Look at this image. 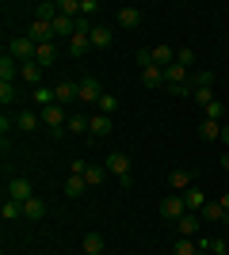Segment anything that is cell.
Returning a JSON list of instances; mask_svg holds the SVG:
<instances>
[{
	"label": "cell",
	"mask_w": 229,
	"mask_h": 255,
	"mask_svg": "<svg viewBox=\"0 0 229 255\" xmlns=\"http://www.w3.org/2000/svg\"><path fill=\"white\" fill-rule=\"evenodd\" d=\"M42 126L50 129V137H65L69 133V122H65V107L61 103H50V107H42Z\"/></svg>",
	"instance_id": "cell-1"
},
{
	"label": "cell",
	"mask_w": 229,
	"mask_h": 255,
	"mask_svg": "<svg viewBox=\"0 0 229 255\" xmlns=\"http://www.w3.org/2000/svg\"><path fill=\"white\" fill-rule=\"evenodd\" d=\"M103 168H107L122 187H130V156H126V152H111V156L103 160Z\"/></svg>",
	"instance_id": "cell-2"
},
{
	"label": "cell",
	"mask_w": 229,
	"mask_h": 255,
	"mask_svg": "<svg viewBox=\"0 0 229 255\" xmlns=\"http://www.w3.org/2000/svg\"><path fill=\"white\" fill-rule=\"evenodd\" d=\"M8 53H11V57H15V61H34V53H38V42H34V38H31V34H27V38H11V42H8Z\"/></svg>",
	"instance_id": "cell-3"
},
{
	"label": "cell",
	"mask_w": 229,
	"mask_h": 255,
	"mask_svg": "<svg viewBox=\"0 0 229 255\" xmlns=\"http://www.w3.org/2000/svg\"><path fill=\"white\" fill-rule=\"evenodd\" d=\"M187 213V206H184V194H168L161 202V221H168V225H176L180 217Z\"/></svg>",
	"instance_id": "cell-4"
},
{
	"label": "cell",
	"mask_w": 229,
	"mask_h": 255,
	"mask_svg": "<svg viewBox=\"0 0 229 255\" xmlns=\"http://www.w3.org/2000/svg\"><path fill=\"white\" fill-rule=\"evenodd\" d=\"M54 99L61 107L65 103H80V80H57L54 84Z\"/></svg>",
	"instance_id": "cell-5"
},
{
	"label": "cell",
	"mask_w": 229,
	"mask_h": 255,
	"mask_svg": "<svg viewBox=\"0 0 229 255\" xmlns=\"http://www.w3.org/2000/svg\"><path fill=\"white\" fill-rule=\"evenodd\" d=\"M38 122H42V111H27V107L15 111V129H19V133H34Z\"/></svg>",
	"instance_id": "cell-6"
},
{
	"label": "cell",
	"mask_w": 229,
	"mask_h": 255,
	"mask_svg": "<svg viewBox=\"0 0 229 255\" xmlns=\"http://www.w3.org/2000/svg\"><path fill=\"white\" fill-rule=\"evenodd\" d=\"M164 80H168L164 88H176V84H191V69H187V65H180V61H172L168 69H164Z\"/></svg>",
	"instance_id": "cell-7"
},
{
	"label": "cell",
	"mask_w": 229,
	"mask_h": 255,
	"mask_svg": "<svg viewBox=\"0 0 229 255\" xmlns=\"http://www.w3.org/2000/svg\"><path fill=\"white\" fill-rule=\"evenodd\" d=\"M111 129H115V122H111V115H99V111H96V115L88 118V137H107Z\"/></svg>",
	"instance_id": "cell-8"
},
{
	"label": "cell",
	"mask_w": 229,
	"mask_h": 255,
	"mask_svg": "<svg viewBox=\"0 0 229 255\" xmlns=\"http://www.w3.org/2000/svg\"><path fill=\"white\" fill-rule=\"evenodd\" d=\"M8 198H15V202H27V198H34V187L31 179H8Z\"/></svg>",
	"instance_id": "cell-9"
},
{
	"label": "cell",
	"mask_w": 229,
	"mask_h": 255,
	"mask_svg": "<svg viewBox=\"0 0 229 255\" xmlns=\"http://www.w3.org/2000/svg\"><path fill=\"white\" fill-rule=\"evenodd\" d=\"M103 88H99L96 76H80V103H99Z\"/></svg>",
	"instance_id": "cell-10"
},
{
	"label": "cell",
	"mask_w": 229,
	"mask_h": 255,
	"mask_svg": "<svg viewBox=\"0 0 229 255\" xmlns=\"http://www.w3.org/2000/svg\"><path fill=\"white\" fill-rule=\"evenodd\" d=\"M168 187H172V194H184L187 187H195V183H191V171L187 168H172L168 171Z\"/></svg>",
	"instance_id": "cell-11"
},
{
	"label": "cell",
	"mask_w": 229,
	"mask_h": 255,
	"mask_svg": "<svg viewBox=\"0 0 229 255\" xmlns=\"http://www.w3.org/2000/svg\"><path fill=\"white\" fill-rule=\"evenodd\" d=\"M199 217H203V221H210V225H214V221L229 225V210H226V206H222V202H207V206H203V210H199Z\"/></svg>",
	"instance_id": "cell-12"
},
{
	"label": "cell",
	"mask_w": 229,
	"mask_h": 255,
	"mask_svg": "<svg viewBox=\"0 0 229 255\" xmlns=\"http://www.w3.org/2000/svg\"><path fill=\"white\" fill-rule=\"evenodd\" d=\"M88 50H92V34H88V31H76L73 38H69V57H84Z\"/></svg>",
	"instance_id": "cell-13"
},
{
	"label": "cell",
	"mask_w": 229,
	"mask_h": 255,
	"mask_svg": "<svg viewBox=\"0 0 229 255\" xmlns=\"http://www.w3.org/2000/svg\"><path fill=\"white\" fill-rule=\"evenodd\" d=\"M142 84L149 88V92L164 88V84H168V80H164V69H157V65H145V69H142Z\"/></svg>",
	"instance_id": "cell-14"
},
{
	"label": "cell",
	"mask_w": 229,
	"mask_h": 255,
	"mask_svg": "<svg viewBox=\"0 0 229 255\" xmlns=\"http://www.w3.org/2000/svg\"><path fill=\"white\" fill-rule=\"evenodd\" d=\"M15 76H19V61H15V57L4 50V57H0V84H11Z\"/></svg>",
	"instance_id": "cell-15"
},
{
	"label": "cell",
	"mask_w": 229,
	"mask_h": 255,
	"mask_svg": "<svg viewBox=\"0 0 229 255\" xmlns=\"http://www.w3.org/2000/svg\"><path fill=\"white\" fill-rule=\"evenodd\" d=\"M31 38H34L38 46H42V42H57V38H54V23L34 19V23H31Z\"/></svg>",
	"instance_id": "cell-16"
},
{
	"label": "cell",
	"mask_w": 229,
	"mask_h": 255,
	"mask_svg": "<svg viewBox=\"0 0 229 255\" xmlns=\"http://www.w3.org/2000/svg\"><path fill=\"white\" fill-rule=\"evenodd\" d=\"M176 236H187V240H195V236H199V217H195V213H184V217L176 221Z\"/></svg>",
	"instance_id": "cell-17"
},
{
	"label": "cell",
	"mask_w": 229,
	"mask_h": 255,
	"mask_svg": "<svg viewBox=\"0 0 229 255\" xmlns=\"http://www.w3.org/2000/svg\"><path fill=\"white\" fill-rule=\"evenodd\" d=\"M207 202H210V198L199 191V187H187V191H184V206H187V213H199Z\"/></svg>",
	"instance_id": "cell-18"
},
{
	"label": "cell",
	"mask_w": 229,
	"mask_h": 255,
	"mask_svg": "<svg viewBox=\"0 0 229 255\" xmlns=\"http://www.w3.org/2000/svg\"><path fill=\"white\" fill-rule=\"evenodd\" d=\"M115 19H119V27H126V31H134V27H142V11L126 4V8H119V15H115Z\"/></svg>",
	"instance_id": "cell-19"
},
{
	"label": "cell",
	"mask_w": 229,
	"mask_h": 255,
	"mask_svg": "<svg viewBox=\"0 0 229 255\" xmlns=\"http://www.w3.org/2000/svg\"><path fill=\"white\" fill-rule=\"evenodd\" d=\"M111 42H115V34H111V27L96 23V27H92V50H107Z\"/></svg>",
	"instance_id": "cell-20"
},
{
	"label": "cell",
	"mask_w": 229,
	"mask_h": 255,
	"mask_svg": "<svg viewBox=\"0 0 229 255\" xmlns=\"http://www.w3.org/2000/svg\"><path fill=\"white\" fill-rule=\"evenodd\" d=\"M23 217H27V221H42V217H46V202L38 198V194L23 202Z\"/></svg>",
	"instance_id": "cell-21"
},
{
	"label": "cell",
	"mask_w": 229,
	"mask_h": 255,
	"mask_svg": "<svg viewBox=\"0 0 229 255\" xmlns=\"http://www.w3.org/2000/svg\"><path fill=\"white\" fill-rule=\"evenodd\" d=\"M149 61L157 65V69H168V65L176 61V53H172V50H168V46L161 42V46H153V50H149Z\"/></svg>",
	"instance_id": "cell-22"
},
{
	"label": "cell",
	"mask_w": 229,
	"mask_h": 255,
	"mask_svg": "<svg viewBox=\"0 0 229 255\" xmlns=\"http://www.w3.org/2000/svg\"><path fill=\"white\" fill-rule=\"evenodd\" d=\"M172 255H207V252H199V236H195V240H187V236H176Z\"/></svg>",
	"instance_id": "cell-23"
},
{
	"label": "cell",
	"mask_w": 229,
	"mask_h": 255,
	"mask_svg": "<svg viewBox=\"0 0 229 255\" xmlns=\"http://www.w3.org/2000/svg\"><path fill=\"white\" fill-rule=\"evenodd\" d=\"M34 61L42 65V69H50V65L57 61V42H42V46H38V53H34Z\"/></svg>",
	"instance_id": "cell-24"
},
{
	"label": "cell",
	"mask_w": 229,
	"mask_h": 255,
	"mask_svg": "<svg viewBox=\"0 0 229 255\" xmlns=\"http://www.w3.org/2000/svg\"><path fill=\"white\" fill-rule=\"evenodd\" d=\"M19 76L27 80V84L38 88V80H42V65H38V61H23V65H19Z\"/></svg>",
	"instance_id": "cell-25"
},
{
	"label": "cell",
	"mask_w": 229,
	"mask_h": 255,
	"mask_svg": "<svg viewBox=\"0 0 229 255\" xmlns=\"http://www.w3.org/2000/svg\"><path fill=\"white\" fill-rule=\"evenodd\" d=\"M84 191H88V179H84V175H73V171H69V179H65V194H69V198H80Z\"/></svg>",
	"instance_id": "cell-26"
},
{
	"label": "cell",
	"mask_w": 229,
	"mask_h": 255,
	"mask_svg": "<svg viewBox=\"0 0 229 255\" xmlns=\"http://www.w3.org/2000/svg\"><path fill=\"white\" fill-rule=\"evenodd\" d=\"M199 137H203V141H218V137H222V122L203 118V122H199Z\"/></svg>",
	"instance_id": "cell-27"
},
{
	"label": "cell",
	"mask_w": 229,
	"mask_h": 255,
	"mask_svg": "<svg viewBox=\"0 0 229 255\" xmlns=\"http://www.w3.org/2000/svg\"><path fill=\"white\" fill-rule=\"evenodd\" d=\"M0 213H4V221H19V217H23V202H15V198H4Z\"/></svg>",
	"instance_id": "cell-28"
},
{
	"label": "cell",
	"mask_w": 229,
	"mask_h": 255,
	"mask_svg": "<svg viewBox=\"0 0 229 255\" xmlns=\"http://www.w3.org/2000/svg\"><path fill=\"white\" fill-rule=\"evenodd\" d=\"M226 111H229V107L222 103V99H214V103L203 107V118H210V122H222V118H226Z\"/></svg>",
	"instance_id": "cell-29"
},
{
	"label": "cell",
	"mask_w": 229,
	"mask_h": 255,
	"mask_svg": "<svg viewBox=\"0 0 229 255\" xmlns=\"http://www.w3.org/2000/svg\"><path fill=\"white\" fill-rule=\"evenodd\" d=\"M103 175H107V168H103V164H88V171H84L88 187H99V183H103Z\"/></svg>",
	"instance_id": "cell-30"
},
{
	"label": "cell",
	"mask_w": 229,
	"mask_h": 255,
	"mask_svg": "<svg viewBox=\"0 0 229 255\" xmlns=\"http://www.w3.org/2000/svg\"><path fill=\"white\" fill-rule=\"evenodd\" d=\"M96 107H99V115H115V111H119V96H111V92H103Z\"/></svg>",
	"instance_id": "cell-31"
},
{
	"label": "cell",
	"mask_w": 229,
	"mask_h": 255,
	"mask_svg": "<svg viewBox=\"0 0 229 255\" xmlns=\"http://www.w3.org/2000/svg\"><path fill=\"white\" fill-rule=\"evenodd\" d=\"M99 252H103V236H99V233H88L84 236V255H99Z\"/></svg>",
	"instance_id": "cell-32"
},
{
	"label": "cell",
	"mask_w": 229,
	"mask_h": 255,
	"mask_svg": "<svg viewBox=\"0 0 229 255\" xmlns=\"http://www.w3.org/2000/svg\"><path fill=\"white\" fill-rule=\"evenodd\" d=\"M214 84V73L210 69H199V73H191V88H210Z\"/></svg>",
	"instance_id": "cell-33"
},
{
	"label": "cell",
	"mask_w": 229,
	"mask_h": 255,
	"mask_svg": "<svg viewBox=\"0 0 229 255\" xmlns=\"http://www.w3.org/2000/svg\"><path fill=\"white\" fill-rule=\"evenodd\" d=\"M69 133H88V115H69Z\"/></svg>",
	"instance_id": "cell-34"
},
{
	"label": "cell",
	"mask_w": 229,
	"mask_h": 255,
	"mask_svg": "<svg viewBox=\"0 0 229 255\" xmlns=\"http://www.w3.org/2000/svg\"><path fill=\"white\" fill-rule=\"evenodd\" d=\"M191 103H199V107L214 103V92H210V88H191Z\"/></svg>",
	"instance_id": "cell-35"
},
{
	"label": "cell",
	"mask_w": 229,
	"mask_h": 255,
	"mask_svg": "<svg viewBox=\"0 0 229 255\" xmlns=\"http://www.w3.org/2000/svg\"><path fill=\"white\" fill-rule=\"evenodd\" d=\"M34 103H42V107L57 103V99H54V88H42V84H38V88H34Z\"/></svg>",
	"instance_id": "cell-36"
},
{
	"label": "cell",
	"mask_w": 229,
	"mask_h": 255,
	"mask_svg": "<svg viewBox=\"0 0 229 255\" xmlns=\"http://www.w3.org/2000/svg\"><path fill=\"white\" fill-rule=\"evenodd\" d=\"M15 96H19V92H15V84H0V103H4V107L15 103Z\"/></svg>",
	"instance_id": "cell-37"
},
{
	"label": "cell",
	"mask_w": 229,
	"mask_h": 255,
	"mask_svg": "<svg viewBox=\"0 0 229 255\" xmlns=\"http://www.w3.org/2000/svg\"><path fill=\"white\" fill-rule=\"evenodd\" d=\"M176 61L191 69V65H195V50H191V46H187V50H176Z\"/></svg>",
	"instance_id": "cell-38"
},
{
	"label": "cell",
	"mask_w": 229,
	"mask_h": 255,
	"mask_svg": "<svg viewBox=\"0 0 229 255\" xmlns=\"http://www.w3.org/2000/svg\"><path fill=\"white\" fill-rule=\"evenodd\" d=\"M11 129H15V115H0V133H4V141H8Z\"/></svg>",
	"instance_id": "cell-39"
},
{
	"label": "cell",
	"mask_w": 229,
	"mask_h": 255,
	"mask_svg": "<svg viewBox=\"0 0 229 255\" xmlns=\"http://www.w3.org/2000/svg\"><path fill=\"white\" fill-rule=\"evenodd\" d=\"M96 11H99V4H96V0H80V15H84V19H92Z\"/></svg>",
	"instance_id": "cell-40"
},
{
	"label": "cell",
	"mask_w": 229,
	"mask_h": 255,
	"mask_svg": "<svg viewBox=\"0 0 229 255\" xmlns=\"http://www.w3.org/2000/svg\"><path fill=\"white\" fill-rule=\"evenodd\" d=\"M69 171H73V175H84L88 164H84V160H73V164H69Z\"/></svg>",
	"instance_id": "cell-41"
},
{
	"label": "cell",
	"mask_w": 229,
	"mask_h": 255,
	"mask_svg": "<svg viewBox=\"0 0 229 255\" xmlns=\"http://www.w3.org/2000/svg\"><path fill=\"white\" fill-rule=\"evenodd\" d=\"M222 141H226V145H229V122H226V126H222Z\"/></svg>",
	"instance_id": "cell-42"
},
{
	"label": "cell",
	"mask_w": 229,
	"mask_h": 255,
	"mask_svg": "<svg viewBox=\"0 0 229 255\" xmlns=\"http://www.w3.org/2000/svg\"><path fill=\"white\" fill-rule=\"evenodd\" d=\"M218 202H222V206H226V210H229V191H226V194H222V198H218Z\"/></svg>",
	"instance_id": "cell-43"
},
{
	"label": "cell",
	"mask_w": 229,
	"mask_h": 255,
	"mask_svg": "<svg viewBox=\"0 0 229 255\" xmlns=\"http://www.w3.org/2000/svg\"><path fill=\"white\" fill-rule=\"evenodd\" d=\"M222 171H229V152H226V156H222Z\"/></svg>",
	"instance_id": "cell-44"
},
{
	"label": "cell",
	"mask_w": 229,
	"mask_h": 255,
	"mask_svg": "<svg viewBox=\"0 0 229 255\" xmlns=\"http://www.w3.org/2000/svg\"><path fill=\"white\" fill-rule=\"evenodd\" d=\"M226 122H229V111H226Z\"/></svg>",
	"instance_id": "cell-45"
}]
</instances>
